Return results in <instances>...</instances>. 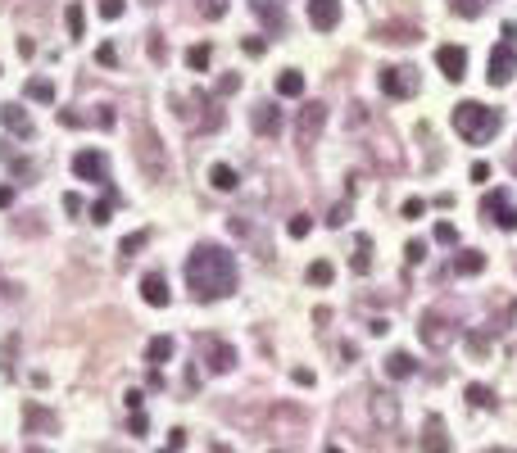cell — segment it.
I'll list each match as a JSON object with an SVG mask.
<instances>
[{"label":"cell","instance_id":"d6986e66","mask_svg":"<svg viewBox=\"0 0 517 453\" xmlns=\"http://www.w3.org/2000/svg\"><path fill=\"white\" fill-rule=\"evenodd\" d=\"M413 36H418V27H408V23H381V27H377V41L404 46V41H413Z\"/></svg>","mask_w":517,"mask_h":453},{"label":"cell","instance_id":"ba28073f","mask_svg":"<svg viewBox=\"0 0 517 453\" xmlns=\"http://www.w3.org/2000/svg\"><path fill=\"white\" fill-rule=\"evenodd\" d=\"M73 172L82 181H109V159L100 150H78L73 154Z\"/></svg>","mask_w":517,"mask_h":453},{"label":"cell","instance_id":"30bf717a","mask_svg":"<svg viewBox=\"0 0 517 453\" xmlns=\"http://www.w3.org/2000/svg\"><path fill=\"white\" fill-rule=\"evenodd\" d=\"M250 123H254L258 137H277V132H282V109H277L273 100H258L250 109Z\"/></svg>","mask_w":517,"mask_h":453},{"label":"cell","instance_id":"b9f144b4","mask_svg":"<svg viewBox=\"0 0 517 453\" xmlns=\"http://www.w3.org/2000/svg\"><path fill=\"white\" fill-rule=\"evenodd\" d=\"M91 223H109V200H100V204H91Z\"/></svg>","mask_w":517,"mask_h":453},{"label":"cell","instance_id":"7bdbcfd3","mask_svg":"<svg viewBox=\"0 0 517 453\" xmlns=\"http://www.w3.org/2000/svg\"><path fill=\"white\" fill-rule=\"evenodd\" d=\"M436 240H440V245H454L458 236H454V227H449V223H440V227H436Z\"/></svg>","mask_w":517,"mask_h":453},{"label":"cell","instance_id":"44dd1931","mask_svg":"<svg viewBox=\"0 0 517 453\" xmlns=\"http://www.w3.org/2000/svg\"><path fill=\"white\" fill-rule=\"evenodd\" d=\"M413 372H418V363L408 358V354H390V358H386V377H395V381H408Z\"/></svg>","mask_w":517,"mask_h":453},{"label":"cell","instance_id":"8fae6325","mask_svg":"<svg viewBox=\"0 0 517 453\" xmlns=\"http://www.w3.org/2000/svg\"><path fill=\"white\" fill-rule=\"evenodd\" d=\"M141 300H146L150 308H168V300H172V295H168V277L164 272H146V277H141Z\"/></svg>","mask_w":517,"mask_h":453},{"label":"cell","instance_id":"7c38bea8","mask_svg":"<svg viewBox=\"0 0 517 453\" xmlns=\"http://www.w3.org/2000/svg\"><path fill=\"white\" fill-rule=\"evenodd\" d=\"M309 23L318 32H331L340 23V0H309Z\"/></svg>","mask_w":517,"mask_h":453},{"label":"cell","instance_id":"52a82bcc","mask_svg":"<svg viewBox=\"0 0 517 453\" xmlns=\"http://www.w3.org/2000/svg\"><path fill=\"white\" fill-rule=\"evenodd\" d=\"M418 335H422L427 349H445V344L454 340V331H449V322L440 313H422V317H418Z\"/></svg>","mask_w":517,"mask_h":453},{"label":"cell","instance_id":"e0dca14e","mask_svg":"<svg viewBox=\"0 0 517 453\" xmlns=\"http://www.w3.org/2000/svg\"><path fill=\"white\" fill-rule=\"evenodd\" d=\"M422 453H449V440H445V421L431 412L427 417V435H422Z\"/></svg>","mask_w":517,"mask_h":453},{"label":"cell","instance_id":"5b68a950","mask_svg":"<svg viewBox=\"0 0 517 453\" xmlns=\"http://www.w3.org/2000/svg\"><path fill=\"white\" fill-rule=\"evenodd\" d=\"M418 86H422V73H418L413 64H395V69H381V91H386L390 100H408V95H418Z\"/></svg>","mask_w":517,"mask_h":453},{"label":"cell","instance_id":"9c48e42d","mask_svg":"<svg viewBox=\"0 0 517 453\" xmlns=\"http://www.w3.org/2000/svg\"><path fill=\"white\" fill-rule=\"evenodd\" d=\"M436 69L449 77V82H463V73H467V50L463 46H440L436 50Z\"/></svg>","mask_w":517,"mask_h":453},{"label":"cell","instance_id":"6da1fadb","mask_svg":"<svg viewBox=\"0 0 517 453\" xmlns=\"http://www.w3.org/2000/svg\"><path fill=\"white\" fill-rule=\"evenodd\" d=\"M186 286L200 304H214V300H227L236 291V258L227 254L223 245L205 240V245L191 249L186 258Z\"/></svg>","mask_w":517,"mask_h":453},{"label":"cell","instance_id":"ac0fdd59","mask_svg":"<svg viewBox=\"0 0 517 453\" xmlns=\"http://www.w3.org/2000/svg\"><path fill=\"white\" fill-rule=\"evenodd\" d=\"M209 186H214V190H236L241 177H236L232 163H214V168H209Z\"/></svg>","mask_w":517,"mask_h":453},{"label":"cell","instance_id":"9a60e30c","mask_svg":"<svg viewBox=\"0 0 517 453\" xmlns=\"http://www.w3.org/2000/svg\"><path fill=\"white\" fill-rule=\"evenodd\" d=\"M0 123H5L14 137H32V118H27V109H18V104H0Z\"/></svg>","mask_w":517,"mask_h":453},{"label":"cell","instance_id":"681fc988","mask_svg":"<svg viewBox=\"0 0 517 453\" xmlns=\"http://www.w3.org/2000/svg\"><path fill=\"white\" fill-rule=\"evenodd\" d=\"M327 453H340V449H327Z\"/></svg>","mask_w":517,"mask_h":453},{"label":"cell","instance_id":"f6af8a7d","mask_svg":"<svg viewBox=\"0 0 517 453\" xmlns=\"http://www.w3.org/2000/svg\"><path fill=\"white\" fill-rule=\"evenodd\" d=\"M472 181H490V163H472Z\"/></svg>","mask_w":517,"mask_h":453},{"label":"cell","instance_id":"f907efd6","mask_svg":"<svg viewBox=\"0 0 517 453\" xmlns=\"http://www.w3.org/2000/svg\"><path fill=\"white\" fill-rule=\"evenodd\" d=\"M513 172H517V163H513Z\"/></svg>","mask_w":517,"mask_h":453},{"label":"cell","instance_id":"8d00e7d4","mask_svg":"<svg viewBox=\"0 0 517 453\" xmlns=\"http://www.w3.org/2000/svg\"><path fill=\"white\" fill-rule=\"evenodd\" d=\"M309 227H313V223H309V214H295V218H291V227H286V231H291L295 240H304V236H309Z\"/></svg>","mask_w":517,"mask_h":453},{"label":"cell","instance_id":"83f0119b","mask_svg":"<svg viewBox=\"0 0 517 453\" xmlns=\"http://www.w3.org/2000/svg\"><path fill=\"white\" fill-rule=\"evenodd\" d=\"M64 27H69V36H86V14H82V5H69V9H64Z\"/></svg>","mask_w":517,"mask_h":453},{"label":"cell","instance_id":"e575fe53","mask_svg":"<svg viewBox=\"0 0 517 453\" xmlns=\"http://www.w3.org/2000/svg\"><path fill=\"white\" fill-rule=\"evenodd\" d=\"M214 91H218V95H236V91H241V73H223Z\"/></svg>","mask_w":517,"mask_h":453},{"label":"cell","instance_id":"8992f818","mask_svg":"<svg viewBox=\"0 0 517 453\" xmlns=\"http://www.w3.org/2000/svg\"><path fill=\"white\" fill-rule=\"evenodd\" d=\"M481 218L495 223L499 231H517V204L509 200V190H485L481 195Z\"/></svg>","mask_w":517,"mask_h":453},{"label":"cell","instance_id":"bcb514c9","mask_svg":"<svg viewBox=\"0 0 517 453\" xmlns=\"http://www.w3.org/2000/svg\"><path fill=\"white\" fill-rule=\"evenodd\" d=\"M291 377H295V385H313V372H309V368H295Z\"/></svg>","mask_w":517,"mask_h":453},{"label":"cell","instance_id":"7a4b0ae2","mask_svg":"<svg viewBox=\"0 0 517 453\" xmlns=\"http://www.w3.org/2000/svg\"><path fill=\"white\" fill-rule=\"evenodd\" d=\"M132 159H137L141 177L146 181H168V146L159 141V132L150 127V123H137L132 127Z\"/></svg>","mask_w":517,"mask_h":453},{"label":"cell","instance_id":"f35d334b","mask_svg":"<svg viewBox=\"0 0 517 453\" xmlns=\"http://www.w3.org/2000/svg\"><path fill=\"white\" fill-rule=\"evenodd\" d=\"M123 9H127L123 0H100V18H109V23H113V18H123Z\"/></svg>","mask_w":517,"mask_h":453},{"label":"cell","instance_id":"d590c367","mask_svg":"<svg viewBox=\"0 0 517 453\" xmlns=\"http://www.w3.org/2000/svg\"><path fill=\"white\" fill-rule=\"evenodd\" d=\"M150 60L168 64V46H164V36H159V32H150Z\"/></svg>","mask_w":517,"mask_h":453},{"label":"cell","instance_id":"ab89813d","mask_svg":"<svg viewBox=\"0 0 517 453\" xmlns=\"http://www.w3.org/2000/svg\"><path fill=\"white\" fill-rule=\"evenodd\" d=\"M404 258H408V263H422V258H427V245H422V240H408V245H404Z\"/></svg>","mask_w":517,"mask_h":453},{"label":"cell","instance_id":"603a6c76","mask_svg":"<svg viewBox=\"0 0 517 453\" xmlns=\"http://www.w3.org/2000/svg\"><path fill=\"white\" fill-rule=\"evenodd\" d=\"M277 95H286V100H295V95H304V73L286 69L282 77H277Z\"/></svg>","mask_w":517,"mask_h":453},{"label":"cell","instance_id":"74e56055","mask_svg":"<svg viewBox=\"0 0 517 453\" xmlns=\"http://www.w3.org/2000/svg\"><path fill=\"white\" fill-rule=\"evenodd\" d=\"M200 14H205V18H223L227 14V0H200Z\"/></svg>","mask_w":517,"mask_h":453},{"label":"cell","instance_id":"836d02e7","mask_svg":"<svg viewBox=\"0 0 517 453\" xmlns=\"http://www.w3.org/2000/svg\"><path fill=\"white\" fill-rule=\"evenodd\" d=\"M368 249H372V240H368V236H359V254H354V272H368V267H372V254H368Z\"/></svg>","mask_w":517,"mask_h":453},{"label":"cell","instance_id":"3957f363","mask_svg":"<svg viewBox=\"0 0 517 453\" xmlns=\"http://www.w3.org/2000/svg\"><path fill=\"white\" fill-rule=\"evenodd\" d=\"M454 127H458V137H463L467 146H485V141L504 127V118H499V109H485V104H476V100H463L454 109Z\"/></svg>","mask_w":517,"mask_h":453},{"label":"cell","instance_id":"7dc6e473","mask_svg":"<svg viewBox=\"0 0 517 453\" xmlns=\"http://www.w3.org/2000/svg\"><path fill=\"white\" fill-rule=\"evenodd\" d=\"M245 55H263V41H258V36H245Z\"/></svg>","mask_w":517,"mask_h":453},{"label":"cell","instance_id":"5bb4252c","mask_svg":"<svg viewBox=\"0 0 517 453\" xmlns=\"http://www.w3.org/2000/svg\"><path fill=\"white\" fill-rule=\"evenodd\" d=\"M200 349H209V358H214L209 368H214V372H232V368H236V349H232V344H223V340H205V335H200Z\"/></svg>","mask_w":517,"mask_h":453},{"label":"cell","instance_id":"f1b7e54d","mask_svg":"<svg viewBox=\"0 0 517 453\" xmlns=\"http://www.w3.org/2000/svg\"><path fill=\"white\" fill-rule=\"evenodd\" d=\"M467 403L472 408H495V390L490 385H467Z\"/></svg>","mask_w":517,"mask_h":453},{"label":"cell","instance_id":"ee69618b","mask_svg":"<svg viewBox=\"0 0 517 453\" xmlns=\"http://www.w3.org/2000/svg\"><path fill=\"white\" fill-rule=\"evenodd\" d=\"M345 218H350V209H345V204H336V209H331V218H327V223H331V227H345Z\"/></svg>","mask_w":517,"mask_h":453},{"label":"cell","instance_id":"4dcf8cb0","mask_svg":"<svg viewBox=\"0 0 517 453\" xmlns=\"http://www.w3.org/2000/svg\"><path fill=\"white\" fill-rule=\"evenodd\" d=\"M467 349H472V358H485V354H490V335H485V331H467Z\"/></svg>","mask_w":517,"mask_h":453},{"label":"cell","instance_id":"d4e9b609","mask_svg":"<svg viewBox=\"0 0 517 453\" xmlns=\"http://www.w3.org/2000/svg\"><path fill=\"white\" fill-rule=\"evenodd\" d=\"M254 14L263 18V23L273 27V32H286V14H282L277 5H268V0H254Z\"/></svg>","mask_w":517,"mask_h":453},{"label":"cell","instance_id":"d6a6232c","mask_svg":"<svg viewBox=\"0 0 517 453\" xmlns=\"http://www.w3.org/2000/svg\"><path fill=\"white\" fill-rule=\"evenodd\" d=\"M372 408H377V421H395V417H399V408H395V399H390V394H377V403H372Z\"/></svg>","mask_w":517,"mask_h":453},{"label":"cell","instance_id":"60d3db41","mask_svg":"<svg viewBox=\"0 0 517 453\" xmlns=\"http://www.w3.org/2000/svg\"><path fill=\"white\" fill-rule=\"evenodd\" d=\"M427 214V200H404V218H422Z\"/></svg>","mask_w":517,"mask_h":453},{"label":"cell","instance_id":"ffe728a7","mask_svg":"<svg viewBox=\"0 0 517 453\" xmlns=\"http://www.w3.org/2000/svg\"><path fill=\"white\" fill-rule=\"evenodd\" d=\"M481 267H485V254H481V249H463V254L454 258V272H458V277H476Z\"/></svg>","mask_w":517,"mask_h":453},{"label":"cell","instance_id":"1f68e13d","mask_svg":"<svg viewBox=\"0 0 517 453\" xmlns=\"http://www.w3.org/2000/svg\"><path fill=\"white\" fill-rule=\"evenodd\" d=\"M146 240H150V231H137V236H123L118 254H123V258H132V254H137V249H146Z\"/></svg>","mask_w":517,"mask_h":453},{"label":"cell","instance_id":"2e32d148","mask_svg":"<svg viewBox=\"0 0 517 453\" xmlns=\"http://www.w3.org/2000/svg\"><path fill=\"white\" fill-rule=\"evenodd\" d=\"M23 426L27 431H46V435H50V431H60V417L46 412L41 403H27V408H23Z\"/></svg>","mask_w":517,"mask_h":453},{"label":"cell","instance_id":"4fadbf2b","mask_svg":"<svg viewBox=\"0 0 517 453\" xmlns=\"http://www.w3.org/2000/svg\"><path fill=\"white\" fill-rule=\"evenodd\" d=\"M322 123H327V109H322V104H304V113H300V127H295L300 146H309V141L318 137V132H322Z\"/></svg>","mask_w":517,"mask_h":453},{"label":"cell","instance_id":"4316f807","mask_svg":"<svg viewBox=\"0 0 517 453\" xmlns=\"http://www.w3.org/2000/svg\"><path fill=\"white\" fill-rule=\"evenodd\" d=\"M485 5H490V0H449V9H454L458 18H481Z\"/></svg>","mask_w":517,"mask_h":453},{"label":"cell","instance_id":"277c9868","mask_svg":"<svg viewBox=\"0 0 517 453\" xmlns=\"http://www.w3.org/2000/svg\"><path fill=\"white\" fill-rule=\"evenodd\" d=\"M513 36H517V27L504 23V41L490 50V73H485V77H490V86H509L513 77H517V41H513Z\"/></svg>","mask_w":517,"mask_h":453},{"label":"cell","instance_id":"f546056e","mask_svg":"<svg viewBox=\"0 0 517 453\" xmlns=\"http://www.w3.org/2000/svg\"><path fill=\"white\" fill-rule=\"evenodd\" d=\"M331 277H336V272H331V263H327V258L309 263V281H313V286H331Z\"/></svg>","mask_w":517,"mask_h":453},{"label":"cell","instance_id":"cb8c5ba5","mask_svg":"<svg viewBox=\"0 0 517 453\" xmlns=\"http://www.w3.org/2000/svg\"><path fill=\"white\" fill-rule=\"evenodd\" d=\"M209 64H214V46L200 41V46H191V50H186V69H191V73H205Z\"/></svg>","mask_w":517,"mask_h":453},{"label":"cell","instance_id":"c3c4849f","mask_svg":"<svg viewBox=\"0 0 517 453\" xmlns=\"http://www.w3.org/2000/svg\"><path fill=\"white\" fill-rule=\"evenodd\" d=\"M5 204H14V190H9V186H0V209H5Z\"/></svg>","mask_w":517,"mask_h":453},{"label":"cell","instance_id":"484cf974","mask_svg":"<svg viewBox=\"0 0 517 453\" xmlns=\"http://www.w3.org/2000/svg\"><path fill=\"white\" fill-rule=\"evenodd\" d=\"M27 100L50 104L55 100V82H50V77H32V82H27Z\"/></svg>","mask_w":517,"mask_h":453},{"label":"cell","instance_id":"7402d4cb","mask_svg":"<svg viewBox=\"0 0 517 453\" xmlns=\"http://www.w3.org/2000/svg\"><path fill=\"white\" fill-rule=\"evenodd\" d=\"M146 358H150V368H164V363L172 358V340L168 335H155V340L146 344Z\"/></svg>","mask_w":517,"mask_h":453}]
</instances>
